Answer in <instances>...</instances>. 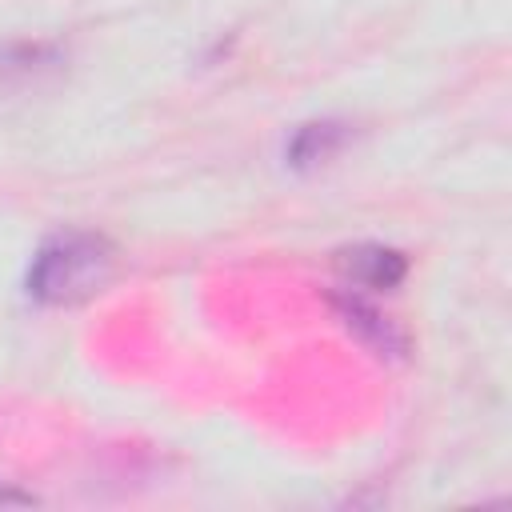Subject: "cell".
Here are the masks:
<instances>
[{"mask_svg": "<svg viewBox=\"0 0 512 512\" xmlns=\"http://www.w3.org/2000/svg\"><path fill=\"white\" fill-rule=\"evenodd\" d=\"M112 244L96 232H64L52 236L36 256L24 276V292L36 304H80L92 292L104 288L112 276Z\"/></svg>", "mask_w": 512, "mask_h": 512, "instance_id": "1", "label": "cell"}, {"mask_svg": "<svg viewBox=\"0 0 512 512\" xmlns=\"http://www.w3.org/2000/svg\"><path fill=\"white\" fill-rule=\"evenodd\" d=\"M336 268L344 272L348 284L356 288H372V292H388L408 276V260L396 248L384 244H352L336 252Z\"/></svg>", "mask_w": 512, "mask_h": 512, "instance_id": "2", "label": "cell"}, {"mask_svg": "<svg viewBox=\"0 0 512 512\" xmlns=\"http://www.w3.org/2000/svg\"><path fill=\"white\" fill-rule=\"evenodd\" d=\"M336 304V312H340V320L348 324V332H356L372 352H380V356H400L404 352V332L388 320V316H380L372 304H364L360 296H352V292H344V296H336L332 300Z\"/></svg>", "mask_w": 512, "mask_h": 512, "instance_id": "3", "label": "cell"}, {"mask_svg": "<svg viewBox=\"0 0 512 512\" xmlns=\"http://www.w3.org/2000/svg\"><path fill=\"white\" fill-rule=\"evenodd\" d=\"M344 144H348V124H340V120H312V124H304L292 136L288 164L292 168H316V164L332 160Z\"/></svg>", "mask_w": 512, "mask_h": 512, "instance_id": "4", "label": "cell"}, {"mask_svg": "<svg viewBox=\"0 0 512 512\" xmlns=\"http://www.w3.org/2000/svg\"><path fill=\"white\" fill-rule=\"evenodd\" d=\"M0 504H32V496H28V492H16V488H4V484H0Z\"/></svg>", "mask_w": 512, "mask_h": 512, "instance_id": "5", "label": "cell"}]
</instances>
